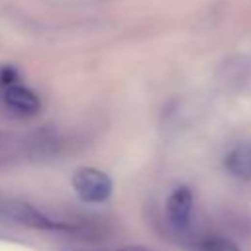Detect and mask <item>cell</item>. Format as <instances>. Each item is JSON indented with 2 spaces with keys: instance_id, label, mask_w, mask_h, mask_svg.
<instances>
[{
  "instance_id": "cell-3",
  "label": "cell",
  "mask_w": 251,
  "mask_h": 251,
  "mask_svg": "<svg viewBox=\"0 0 251 251\" xmlns=\"http://www.w3.org/2000/svg\"><path fill=\"white\" fill-rule=\"evenodd\" d=\"M2 98H4V104L20 116H33L41 108V102H39L37 94L31 88H27L20 82L12 84V86H6Z\"/></svg>"
},
{
  "instance_id": "cell-7",
  "label": "cell",
  "mask_w": 251,
  "mask_h": 251,
  "mask_svg": "<svg viewBox=\"0 0 251 251\" xmlns=\"http://www.w3.org/2000/svg\"><path fill=\"white\" fill-rule=\"evenodd\" d=\"M18 78H20V75L14 67H2V71H0V84L2 86L18 84Z\"/></svg>"
},
{
  "instance_id": "cell-2",
  "label": "cell",
  "mask_w": 251,
  "mask_h": 251,
  "mask_svg": "<svg viewBox=\"0 0 251 251\" xmlns=\"http://www.w3.org/2000/svg\"><path fill=\"white\" fill-rule=\"evenodd\" d=\"M6 216L12 218L16 224H22V226L31 227V229H45V231L67 229L65 224L51 220L49 216H45L43 212H39L37 208H33L27 202H8L6 204Z\"/></svg>"
},
{
  "instance_id": "cell-5",
  "label": "cell",
  "mask_w": 251,
  "mask_h": 251,
  "mask_svg": "<svg viewBox=\"0 0 251 251\" xmlns=\"http://www.w3.org/2000/svg\"><path fill=\"white\" fill-rule=\"evenodd\" d=\"M226 171L239 178V180H251V143L239 141L235 143L224 157Z\"/></svg>"
},
{
  "instance_id": "cell-1",
  "label": "cell",
  "mask_w": 251,
  "mask_h": 251,
  "mask_svg": "<svg viewBox=\"0 0 251 251\" xmlns=\"http://www.w3.org/2000/svg\"><path fill=\"white\" fill-rule=\"evenodd\" d=\"M73 190L82 202L102 204L112 194V178L96 167H80L71 178Z\"/></svg>"
},
{
  "instance_id": "cell-8",
  "label": "cell",
  "mask_w": 251,
  "mask_h": 251,
  "mask_svg": "<svg viewBox=\"0 0 251 251\" xmlns=\"http://www.w3.org/2000/svg\"><path fill=\"white\" fill-rule=\"evenodd\" d=\"M118 251H151V249H145V247L133 245V247H124V249H118Z\"/></svg>"
},
{
  "instance_id": "cell-4",
  "label": "cell",
  "mask_w": 251,
  "mask_h": 251,
  "mask_svg": "<svg viewBox=\"0 0 251 251\" xmlns=\"http://www.w3.org/2000/svg\"><path fill=\"white\" fill-rule=\"evenodd\" d=\"M192 212V192L186 186L175 188L167 198V218L176 229H186Z\"/></svg>"
},
{
  "instance_id": "cell-6",
  "label": "cell",
  "mask_w": 251,
  "mask_h": 251,
  "mask_svg": "<svg viewBox=\"0 0 251 251\" xmlns=\"http://www.w3.org/2000/svg\"><path fill=\"white\" fill-rule=\"evenodd\" d=\"M198 251H241L237 243L222 235H208L198 241Z\"/></svg>"
}]
</instances>
